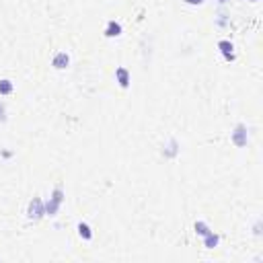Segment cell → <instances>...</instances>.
Masks as SVG:
<instances>
[{
    "instance_id": "7a4b0ae2",
    "label": "cell",
    "mask_w": 263,
    "mask_h": 263,
    "mask_svg": "<svg viewBox=\"0 0 263 263\" xmlns=\"http://www.w3.org/2000/svg\"><path fill=\"white\" fill-rule=\"evenodd\" d=\"M117 76H119V80H121V85L126 87V85H128V74H126V70H117Z\"/></svg>"
},
{
    "instance_id": "277c9868",
    "label": "cell",
    "mask_w": 263,
    "mask_h": 263,
    "mask_svg": "<svg viewBox=\"0 0 263 263\" xmlns=\"http://www.w3.org/2000/svg\"><path fill=\"white\" fill-rule=\"evenodd\" d=\"M78 228H80V234H85L87 238H88V236H90V232H88V226H87V224H80Z\"/></svg>"
},
{
    "instance_id": "6da1fadb",
    "label": "cell",
    "mask_w": 263,
    "mask_h": 263,
    "mask_svg": "<svg viewBox=\"0 0 263 263\" xmlns=\"http://www.w3.org/2000/svg\"><path fill=\"white\" fill-rule=\"evenodd\" d=\"M53 64H56V68H64V66L68 64V56H66V53H60V56L53 60Z\"/></svg>"
},
{
    "instance_id": "8992f818",
    "label": "cell",
    "mask_w": 263,
    "mask_h": 263,
    "mask_svg": "<svg viewBox=\"0 0 263 263\" xmlns=\"http://www.w3.org/2000/svg\"><path fill=\"white\" fill-rule=\"evenodd\" d=\"M222 2H224V0H222Z\"/></svg>"
},
{
    "instance_id": "3957f363",
    "label": "cell",
    "mask_w": 263,
    "mask_h": 263,
    "mask_svg": "<svg viewBox=\"0 0 263 263\" xmlns=\"http://www.w3.org/2000/svg\"><path fill=\"white\" fill-rule=\"evenodd\" d=\"M107 35H119V25H113V23H111V25H109V33H107Z\"/></svg>"
},
{
    "instance_id": "5b68a950",
    "label": "cell",
    "mask_w": 263,
    "mask_h": 263,
    "mask_svg": "<svg viewBox=\"0 0 263 263\" xmlns=\"http://www.w3.org/2000/svg\"><path fill=\"white\" fill-rule=\"evenodd\" d=\"M0 90H4V92H8V90H10V85H8V80H4V82L0 85Z\"/></svg>"
}]
</instances>
